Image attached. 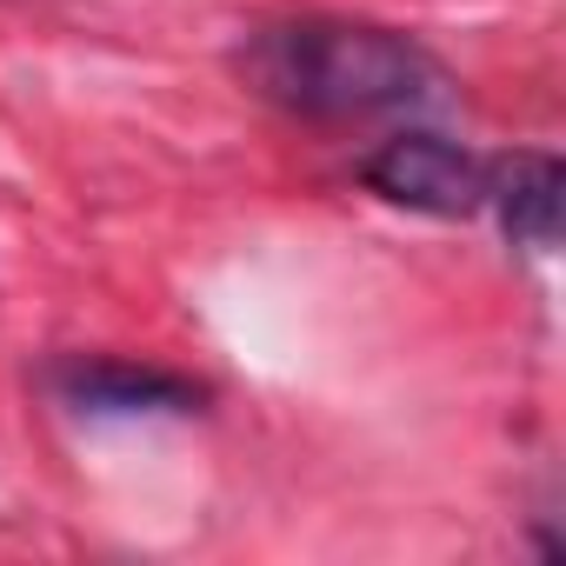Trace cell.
Instances as JSON below:
<instances>
[{"instance_id":"7a4b0ae2","label":"cell","mask_w":566,"mask_h":566,"mask_svg":"<svg viewBox=\"0 0 566 566\" xmlns=\"http://www.w3.org/2000/svg\"><path fill=\"white\" fill-rule=\"evenodd\" d=\"M360 180L380 200L413 207V213H440V220H460V213H473L486 200V167L447 134H394V140H380L360 160Z\"/></svg>"},{"instance_id":"3957f363","label":"cell","mask_w":566,"mask_h":566,"mask_svg":"<svg viewBox=\"0 0 566 566\" xmlns=\"http://www.w3.org/2000/svg\"><path fill=\"white\" fill-rule=\"evenodd\" d=\"M48 387L87 413V420H147V413H200L207 387L167 367H134V360H61Z\"/></svg>"},{"instance_id":"6da1fadb","label":"cell","mask_w":566,"mask_h":566,"mask_svg":"<svg viewBox=\"0 0 566 566\" xmlns=\"http://www.w3.org/2000/svg\"><path fill=\"white\" fill-rule=\"evenodd\" d=\"M240 74L260 101L307 120L413 114V107H433L447 87L440 61L420 41L367 21H327V14L253 28L240 48Z\"/></svg>"},{"instance_id":"277c9868","label":"cell","mask_w":566,"mask_h":566,"mask_svg":"<svg viewBox=\"0 0 566 566\" xmlns=\"http://www.w3.org/2000/svg\"><path fill=\"white\" fill-rule=\"evenodd\" d=\"M559 193H566V167L553 154L526 147V154H506L486 167V200L513 247H533V253L559 247Z\"/></svg>"}]
</instances>
